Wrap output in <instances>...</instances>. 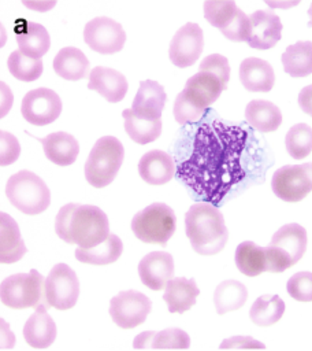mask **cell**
<instances>
[{"label": "cell", "mask_w": 312, "mask_h": 351, "mask_svg": "<svg viewBox=\"0 0 312 351\" xmlns=\"http://www.w3.org/2000/svg\"><path fill=\"white\" fill-rule=\"evenodd\" d=\"M193 158L197 159V177L190 184L207 200L219 203L245 177L241 163L246 132L237 126L215 122L200 129Z\"/></svg>", "instance_id": "cell-1"}, {"label": "cell", "mask_w": 312, "mask_h": 351, "mask_svg": "<svg viewBox=\"0 0 312 351\" xmlns=\"http://www.w3.org/2000/svg\"><path fill=\"white\" fill-rule=\"evenodd\" d=\"M56 234L68 244L81 248H94L109 237V222L105 213L92 204L68 203L55 219Z\"/></svg>", "instance_id": "cell-2"}, {"label": "cell", "mask_w": 312, "mask_h": 351, "mask_svg": "<svg viewBox=\"0 0 312 351\" xmlns=\"http://www.w3.org/2000/svg\"><path fill=\"white\" fill-rule=\"evenodd\" d=\"M185 232L200 255L220 252L229 239L222 213L209 203H194L185 214Z\"/></svg>", "instance_id": "cell-3"}, {"label": "cell", "mask_w": 312, "mask_h": 351, "mask_svg": "<svg viewBox=\"0 0 312 351\" xmlns=\"http://www.w3.org/2000/svg\"><path fill=\"white\" fill-rule=\"evenodd\" d=\"M5 195L15 208L27 215L41 214L51 203L49 188L30 170L12 174L7 181Z\"/></svg>", "instance_id": "cell-4"}, {"label": "cell", "mask_w": 312, "mask_h": 351, "mask_svg": "<svg viewBox=\"0 0 312 351\" xmlns=\"http://www.w3.org/2000/svg\"><path fill=\"white\" fill-rule=\"evenodd\" d=\"M307 230L301 225L291 222L281 226L265 247L267 271L282 273L296 265L307 250Z\"/></svg>", "instance_id": "cell-5"}, {"label": "cell", "mask_w": 312, "mask_h": 351, "mask_svg": "<svg viewBox=\"0 0 312 351\" xmlns=\"http://www.w3.org/2000/svg\"><path fill=\"white\" fill-rule=\"evenodd\" d=\"M125 158L122 143L114 136L100 137L85 162L86 181L94 188H104L114 181Z\"/></svg>", "instance_id": "cell-6"}, {"label": "cell", "mask_w": 312, "mask_h": 351, "mask_svg": "<svg viewBox=\"0 0 312 351\" xmlns=\"http://www.w3.org/2000/svg\"><path fill=\"white\" fill-rule=\"evenodd\" d=\"M1 303L10 308L22 310L29 307H49L45 293V280L34 269L29 273L12 274L1 281Z\"/></svg>", "instance_id": "cell-7"}, {"label": "cell", "mask_w": 312, "mask_h": 351, "mask_svg": "<svg viewBox=\"0 0 312 351\" xmlns=\"http://www.w3.org/2000/svg\"><path fill=\"white\" fill-rule=\"evenodd\" d=\"M177 218L174 210L164 203H152L138 211L131 221L134 236L142 243L164 245L174 234Z\"/></svg>", "instance_id": "cell-8"}, {"label": "cell", "mask_w": 312, "mask_h": 351, "mask_svg": "<svg viewBox=\"0 0 312 351\" xmlns=\"http://www.w3.org/2000/svg\"><path fill=\"white\" fill-rule=\"evenodd\" d=\"M204 16L231 41H248L250 32L249 16L234 1H205Z\"/></svg>", "instance_id": "cell-9"}, {"label": "cell", "mask_w": 312, "mask_h": 351, "mask_svg": "<svg viewBox=\"0 0 312 351\" xmlns=\"http://www.w3.org/2000/svg\"><path fill=\"white\" fill-rule=\"evenodd\" d=\"M271 188L283 202L302 200L312 191V162L279 167L272 176Z\"/></svg>", "instance_id": "cell-10"}, {"label": "cell", "mask_w": 312, "mask_h": 351, "mask_svg": "<svg viewBox=\"0 0 312 351\" xmlns=\"http://www.w3.org/2000/svg\"><path fill=\"white\" fill-rule=\"evenodd\" d=\"M45 293L49 307L68 310L79 296V281L75 271L66 263L55 265L45 280Z\"/></svg>", "instance_id": "cell-11"}, {"label": "cell", "mask_w": 312, "mask_h": 351, "mask_svg": "<svg viewBox=\"0 0 312 351\" xmlns=\"http://www.w3.org/2000/svg\"><path fill=\"white\" fill-rule=\"evenodd\" d=\"M152 310L149 298L138 291H122L109 302V315L122 329H133L141 325Z\"/></svg>", "instance_id": "cell-12"}, {"label": "cell", "mask_w": 312, "mask_h": 351, "mask_svg": "<svg viewBox=\"0 0 312 351\" xmlns=\"http://www.w3.org/2000/svg\"><path fill=\"white\" fill-rule=\"evenodd\" d=\"M83 41L90 49L108 55L123 48L126 33L119 22L108 16H97L85 25Z\"/></svg>", "instance_id": "cell-13"}, {"label": "cell", "mask_w": 312, "mask_h": 351, "mask_svg": "<svg viewBox=\"0 0 312 351\" xmlns=\"http://www.w3.org/2000/svg\"><path fill=\"white\" fill-rule=\"evenodd\" d=\"M22 117L36 126L52 123L62 112V100L59 95L48 88H36L29 90L22 99Z\"/></svg>", "instance_id": "cell-14"}, {"label": "cell", "mask_w": 312, "mask_h": 351, "mask_svg": "<svg viewBox=\"0 0 312 351\" xmlns=\"http://www.w3.org/2000/svg\"><path fill=\"white\" fill-rule=\"evenodd\" d=\"M204 48L201 27L189 22L177 30L170 43L168 56L177 67H189L196 63Z\"/></svg>", "instance_id": "cell-15"}, {"label": "cell", "mask_w": 312, "mask_h": 351, "mask_svg": "<svg viewBox=\"0 0 312 351\" xmlns=\"http://www.w3.org/2000/svg\"><path fill=\"white\" fill-rule=\"evenodd\" d=\"M226 88L227 84L219 75L208 70H198V73H196L186 81L182 93L197 108L205 111L208 106L218 100V97Z\"/></svg>", "instance_id": "cell-16"}, {"label": "cell", "mask_w": 312, "mask_h": 351, "mask_svg": "<svg viewBox=\"0 0 312 351\" xmlns=\"http://www.w3.org/2000/svg\"><path fill=\"white\" fill-rule=\"evenodd\" d=\"M138 276L142 284L152 291L166 288L168 281L174 278V259L171 254L164 251L146 254L138 263Z\"/></svg>", "instance_id": "cell-17"}, {"label": "cell", "mask_w": 312, "mask_h": 351, "mask_svg": "<svg viewBox=\"0 0 312 351\" xmlns=\"http://www.w3.org/2000/svg\"><path fill=\"white\" fill-rule=\"evenodd\" d=\"M250 32L248 45L255 49H270L281 40L282 22L279 16L267 10H257L249 16Z\"/></svg>", "instance_id": "cell-18"}, {"label": "cell", "mask_w": 312, "mask_h": 351, "mask_svg": "<svg viewBox=\"0 0 312 351\" xmlns=\"http://www.w3.org/2000/svg\"><path fill=\"white\" fill-rule=\"evenodd\" d=\"M88 88L100 93L109 103L123 100L127 93L129 84L122 73L111 67L97 66L89 74Z\"/></svg>", "instance_id": "cell-19"}, {"label": "cell", "mask_w": 312, "mask_h": 351, "mask_svg": "<svg viewBox=\"0 0 312 351\" xmlns=\"http://www.w3.org/2000/svg\"><path fill=\"white\" fill-rule=\"evenodd\" d=\"M140 177L151 185L168 182L175 173V162L171 155L161 149L145 152L138 162Z\"/></svg>", "instance_id": "cell-20"}, {"label": "cell", "mask_w": 312, "mask_h": 351, "mask_svg": "<svg viewBox=\"0 0 312 351\" xmlns=\"http://www.w3.org/2000/svg\"><path fill=\"white\" fill-rule=\"evenodd\" d=\"M167 95L164 88L152 80H145L140 84L131 110L135 115L145 119H160Z\"/></svg>", "instance_id": "cell-21"}, {"label": "cell", "mask_w": 312, "mask_h": 351, "mask_svg": "<svg viewBox=\"0 0 312 351\" xmlns=\"http://www.w3.org/2000/svg\"><path fill=\"white\" fill-rule=\"evenodd\" d=\"M239 81L249 92H270L275 82L272 66L260 58H246L239 64Z\"/></svg>", "instance_id": "cell-22"}, {"label": "cell", "mask_w": 312, "mask_h": 351, "mask_svg": "<svg viewBox=\"0 0 312 351\" xmlns=\"http://www.w3.org/2000/svg\"><path fill=\"white\" fill-rule=\"evenodd\" d=\"M25 341L33 348H48L56 339V324L47 307H37L23 326Z\"/></svg>", "instance_id": "cell-23"}, {"label": "cell", "mask_w": 312, "mask_h": 351, "mask_svg": "<svg viewBox=\"0 0 312 351\" xmlns=\"http://www.w3.org/2000/svg\"><path fill=\"white\" fill-rule=\"evenodd\" d=\"M200 289L193 278L174 277L166 285L163 300L168 306L170 313L182 314L196 304Z\"/></svg>", "instance_id": "cell-24"}, {"label": "cell", "mask_w": 312, "mask_h": 351, "mask_svg": "<svg viewBox=\"0 0 312 351\" xmlns=\"http://www.w3.org/2000/svg\"><path fill=\"white\" fill-rule=\"evenodd\" d=\"M45 156L57 166H70L79 154V144L66 132H55L41 140Z\"/></svg>", "instance_id": "cell-25"}, {"label": "cell", "mask_w": 312, "mask_h": 351, "mask_svg": "<svg viewBox=\"0 0 312 351\" xmlns=\"http://www.w3.org/2000/svg\"><path fill=\"white\" fill-rule=\"evenodd\" d=\"M52 67L59 77L67 81H78L90 74V63L86 55L75 47L62 48L53 58Z\"/></svg>", "instance_id": "cell-26"}, {"label": "cell", "mask_w": 312, "mask_h": 351, "mask_svg": "<svg viewBox=\"0 0 312 351\" xmlns=\"http://www.w3.org/2000/svg\"><path fill=\"white\" fill-rule=\"evenodd\" d=\"M26 254L18 223L5 213L0 214V262L14 263Z\"/></svg>", "instance_id": "cell-27"}, {"label": "cell", "mask_w": 312, "mask_h": 351, "mask_svg": "<svg viewBox=\"0 0 312 351\" xmlns=\"http://www.w3.org/2000/svg\"><path fill=\"white\" fill-rule=\"evenodd\" d=\"M246 122L261 133L276 130L282 123L281 110L271 101L263 99L250 100L245 108Z\"/></svg>", "instance_id": "cell-28"}, {"label": "cell", "mask_w": 312, "mask_h": 351, "mask_svg": "<svg viewBox=\"0 0 312 351\" xmlns=\"http://www.w3.org/2000/svg\"><path fill=\"white\" fill-rule=\"evenodd\" d=\"M15 36L19 51H22L25 55L41 59V56H44L49 49V34L40 23L26 22L16 30Z\"/></svg>", "instance_id": "cell-29"}, {"label": "cell", "mask_w": 312, "mask_h": 351, "mask_svg": "<svg viewBox=\"0 0 312 351\" xmlns=\"http://www.w3.org/2000/svg\"><path fill=\"white\" fill-rule=\"evenodd\" d=\"M285 73L293 78L312 74V41H297L282 53Z\"/></svg>", "instance_id": "cell-30"}, {"label": "cell", "mask_w": 312, "mask_h": 351, "mask_svg": "<svg viewBox=\"0 0 312 351\" xmlns=\"http://www.w3.org/2000/svg\"><path fill=\"white\" fill-rule=\"evenodd\" d=\"M234 261L238 270L248 277H256L267 271L265 247H259L253 241L239 243L235 248Z\"/></svg>", "instance_id": "cell-31"}, {"label": "cell", "mask_w": 312, "mask_h": 351, "mask_svg": "<svg viewBox=\"0 0 312 351\" xmlns=\"http://www.w3.org/2000/svg\"><path fill=\"white\" fill-rule=\"evenodd\" d=\"M123 251V243L116 234H109V237L94 248H81L75 250V258L86 265H108L119 259Z\"/></svg>", "instance_id": "cell-32"}, {"label": "cell", "mask_w": 312, "mask_h": 351, "mask_svg": "<svg viewBox=\"0 0 312 351\" xmlns=\"http://www.w3.org/2000/svg\"><path fill=\"white\" fill-rule=\"evenodd\" d=\"M248 299L246 287L237 280L222 281L213 292V304L218 314L241 308Z\"/></svg>", "instance_id": "cell-33"}, {"label": "cell", "mask_w": 312, "mask_h": 351, "mask_svg": "<svg viewBox=\"0 0 312 351\" xmlns=\"http://www.w3.org/2000/svg\"><path fill=\"white\" fill-rule=\"evenodd\" d=\"M125 119V130L137 144H148L156 140L161 133V119H145L134 114L131 108L122 112Z\"/></svg>", "instance_id": "cell-34"}, {"label": "cell", "mask_w": 312, "mask_h": 351, "mask_svg": "<svg viewBox=\"0 0 312 351\" xmlns=\"http://www.w3.org/2000/svg\"><path fill=\"white\" fill-rule=\"evenodd\" d=\"M285 313V302L278 295H261L259 296L250 310L249 318L255 325L270 326L276 324Z\"/></svg>", "instance_id": "cell-35"}, {"label": "cell", "mask_w": 312, "mask_h": 351, "mask_svg": "<svg viewBox=\"0 0 312 351\" xmlns=\"http://www.w3.org/2000/svg\"><path fill=\"white\" fill-rule=\"evenodd\" d=\"M7 66H8L10 73L16 80H21L25 82H31V81H36L37 78H40V75L42 74V69H44L41 59L25 55L19 49L11 52V55L8 56V60H7Z\"/></svg>", "instance_id": "cell-36"}, {"label": "cell", "mask_w": 312, "mask_h": 351, "mask_svg": "<svg viewBox=\"0 0 312 351\" xmlns=\"http://www.w3.org/2000/svg\"><path fill=\"white\" fill-rule=\"evenodd\" d=\"M286 151L294 159H304L312 152V128L307 123H296L285 138Z\"/></svg>", "instance_id": "cell-37"}, {"label": "cell", "mask_w": 312, "mask_h": 351, "mask_svg": "<svg viewBox=\"0 0 312 351\" xmlns=\"http://www.w3.org/2000/svg\"><path fill=\"white\" fill-rule=\"evenodd\" d=\"M190 347L189 335L179 328H167L159 332H155L152 337L151 348H163V350H186Z\"/></svg>", "instance_id": "cell-38"}, {"label": "cell", "mask_w": 312, "mask_h": 351, "mask_svg": "<svg viewBox=\"0 0 312 351\" xmlns=\"http://www.w3.org/2000/svg\"><path fill=\"white\" fill-rule=\"evenodd\" d=\"M287 293L298 302H312V273L298 271L286 284Z\"/></svg>", "instance_id": "cell-39"}, {"label": "cell", "mask_w": 312, "mask_h": 351, "mask_svg": "<svg viewBox=\"0 0 312 351\" xmlns=\"http://www.w3.org/2000/svg\"><path fill=\"white\" fill-rule=\"evenodd\" d=\"M172 111L175 121L181 125L197 122L204 114V111L197 108L190 100H187L182 92H179L178 96L175 97Z\"/></svg>", "instance_id": "cell-40"}, {"label": "cell", "mask_w": 312, "mask_h": 351, "mask_svg": "<svg viewBox=\"0 0 312 351\" xmlns=\"http://www.w3.org/2000/svg\"><path fill=\"white\" fill-rule=\"evenodd\" d=\"M0 165L7 166L14 163L21 155V144L18 138L8 132L0 133Z\"/></svg>", "instance_id": "cell-41"}, {"label": "cell", "mask_w": 312, "mask_h": 351, "mask_svg": "<svg viewBox=\"0 0 312 351\" xmlns=\"http://www.w3.org/2000/svg\"><path fill=\"white\" fill-rule=\"evenodd\" d=\"M200 70H208L216 75H219L226 84L230 78V66L226 56L220 53H211L205 56L200 63Z\"/></svg>", "instance_id": "cell-42"}, {"label": "cell", "mask_w": 312, "mask_h": 351, "mask_svg": "<svg viewBox=\"0 0 312 351\" xmlns=\"http://www.w3.org/2000/svg\"><path fill=\"white\" fill-rule=\"evenodd\" d=\"M219 347L222 350H264L265 344L250 336H231L224 339Z\"/></svg>", "instance_id": "cell-43"}, {"label": "cell", "mask_w": 312, "mask_h": 351, "mask_svg": "<svg viewBox=\"0 0 312 351\" xmlns=\"http://www.w3.org/2000/svg\"><path fill=\"white\" fill-rule=\"evenodd\" d=\"M298 106L305 114L312 117V85H307L300 90Z\"/></svg>", "instance_id": "cell-44"}, {"label": "cell", "mask_w": 312, "mask_h": 351, "mask_svg": "<svg viewBox=\"0 0 312 351\" xmlns=\"http://www.w3.org/2000/svg\"><path fill=\"white\" fill-rule=\"evenodd\" d=\"M155 332L153 330H146V332H142L140 335H137L134 337V341H133V347L137 348V350H145V348H151L152 347V337H153Z\"/></svg>", "instance_id": "cell-45"}, {"label": "cell", "mask_w": 312, "mask_h": 351, "mask_svg": "<svg viewBox=\"0 0 312 351\" xmlns=\"http://www.w3.org/2000/svg\"><path fill=\"white\" fill-rule=\"evenodd\" d=\"M1 117H4L12 106V92L4 82H1Z\"/></svg>", "instance_id": "cell-46"}, {"label": "cell", "mask_w": 312, "mask_h": 351, "mask_svg": "<svg viewBox=\"0 0 312 351\" xmlns=\"http://www.w3.org/2000/svg\"><path fill=\"white\" fill-rule=\"evenodd\" d=\"M1 348H12L15 344V337L10 329H7V325L4 321H1Z\"/></svg>", "instance_id": "cell-47"}, {"label": "cell", "mask_w": 312, "mask_h": 351, "mask_svg": "<svg viewBox=\"0 0 312 351\" xmlns=\"http://www.w3.org/2000/svg\"><path fill=\"white\" fill-rule=\"evenodd\" d=\"M308 15H309L308 26H309V27H312V3H311V5H309V8H308Z\"/></svg>", "instance_id": "cell-48"}]
</instances>
